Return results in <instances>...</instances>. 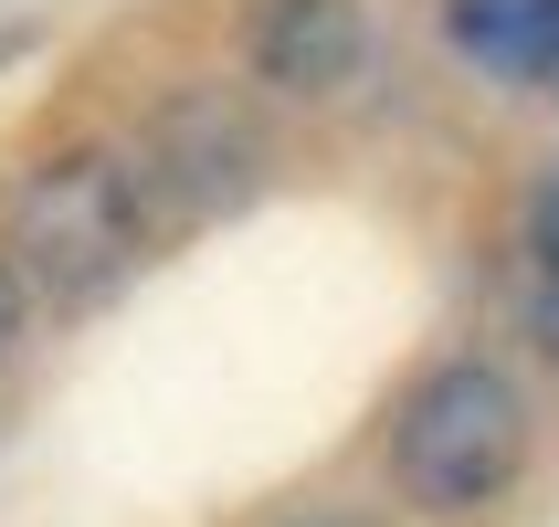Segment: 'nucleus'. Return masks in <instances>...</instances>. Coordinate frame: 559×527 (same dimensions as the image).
Segmentation results:
<instances>
[{"label":"nucleus","instance_id":"nucleus-3","mask_svg":"<svg viewBox=\"0 0 559 527\" xmlns=\"http://www.w3.org/2000/svg\"><path fill=\"white\" fill-rule=\"evenodd\" d=\"M348 43H359L348 0H264V32H253V53H264L275 85H338Z\"/></svg>","mask_w":559,"mask_h":527},{"label":"nucleus","instance_id":"nucleus-4","mask_svg":"<svg viewBox=\"0 0 559 527\" xmlns=\"http://www.w3.org/2000/svg\"><path fill=\"white\" fill-rule=\"evenodd\" d=\"M454 43L497 74H549L559 63V0H454Z\"/></svg>","mask_w":559,"mask_h":527},{"label":"nucleus","instance_id":"nucleus-6","mask_svg":"<svg viewBox=\"0 0 559 527\" xmlns=\"http://www.w3.org/2000/svg\"><path fill=\"white\" fill-rule=\"evenodd\" d=\"M11 327H22V296H11V264H0V348H11Z\"/></svg>","mask_w":559,"mask_h":527},{"label":"nucleus","instance_id":"nucleus-1","mask_svg":"<svg viewBox=\"0 0 559 527\" xmlns=\"http://www.w3.org/2000/svg\"><path fill=\"white\" fill-rule=\"evenodd\" d=\"M11 253H22V275L43 296H95V285L127 275V253H138V169L117 158H43L22 190H11Z\"/></svg>","mask_w":559,"mask_h":527},{"label":"nucleus","instance_id":"nucleus-7","mask_svg":"<svg viewBox=\"0 0 559 527\" xmlns=\"http://www.w3.org/2000/svg\"><path fill=\"white\" fill-rule=\"evenodd\" d=\"M538 327H549V348H559V296H549V307H538Z\"/></svg>","mask_w":559,"mask_h":527},{"label":"nucleus","instance_id":"nucleus-2","mask_svg":"<svg viewBox=\"0 0 559 527\" xmlns=\"http://www.w3.org/2000/svg\"><path fill=\"white\" fill-rule=\"evenodd\" d=\"M528 454V411L497 370H443L402 411V486L423 506H486Z\"/></svg>","mask_w":559,"mask_h":527},{"label":"nucleus","instance_id":"nucleus-5","mask_svg":"<svg viewBox=\"0 0 559 527\" xmlns=\"http://www.w3.org/2000/svg\"><path fill=\"white\" fill-rule=\"evenodd\" d=\"M528 243H538V264L559 275V180H549V190L528 201Z\"/></svg>","mask_w":559,"mask_h":527}]
</instances>
